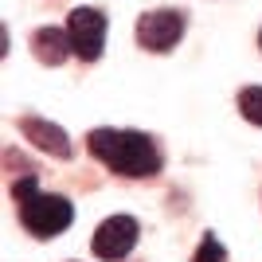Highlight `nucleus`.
<instances>
[{
  "mask_svg": "<svg viewBox=\"0 0 262 262\" xmlns=\"http://www.w3.org/2000/svg\"><path fill=\"white\" fill-rule=\"evenodd\" d=\"M86 145L110 172L133 176V180L157 176L161 164H164L161 145H157L149 133H137V129H90Z\"/></svg>",
  "mask_w": 262,
  "mask_h": 262,
  "instance_id": "f257e3e1",
  "label": "nucleus"
},
{
  "mask_svg": "<svg viewBox=\"0 0 262 262\" xmlns=\"http://www.w3.org/2000/svg\"><path fill=\"white\" fill-rule=\"evenodd\" d=\"M20 219L35 239H55L59 231H67L75 223V208H71L67 196H43V192H35V196L20 200Z\"/></svg>",
  "mask_w": 262,
  "mask_h": 262,
  "instance_id": "f03ea898",
  "label": "nucleus"
},
{
  "mask_svg": "<svg viewBox=\"0 0 262 262\" xmlns=\"http://www.w3.org/2000/svg\"><path fill=\"white\" fill-rule=\"evenodd\" d=\"M184 35V12L176 8H161V12H145L137 20V43L145 51H172Z\"/></svg>",
  "mask_w": 262,
  "mask_h": 262,
  "instance_id": "7ed1b4c3",
  "label": "nucleus"
},
{
  "mask_svg": "<svg viewBox=\"0 0 262 262\" xmlns=\"http://www.w3.org/2000/svg\"><path fill=\"white\" fill-rule=\"evenodd\" d=\"M67 32H71L75 55L82 63L102 59V51H106V16L98 8H75L71 20H67Z\"/></svg>",
  "mask_w": 262,
  "mask_h": 262,
  "instance_id": "20e7f679",
  "label": "nucleus"
},
{
  "mask_svg": "<svg viewBox=\"0 0 262 262\" xmlns=\"http://www.w3.org/2000/svg\"><path fill=\"white\" fill-rule=\"evenodd\" d=\"M137 235H141V227H137V219H133V215H110L106 223L94 231L90 247H94L98 258L118 262V258H125V254L137 247Z\"/></svg>",
  "mask_w": 262,
  "mask_h": 262,
  "instance_id": "39448f33",
  "label": "nucleus"
},
{
  "mask_svg": "<svg viewBox=\"0 0 262 262\" xmlns=\"http://www.w3.org/2000/svg\"><path fill=\"white\" fill-rule=\"evenodd\" d=\"M20 129H24V137L35 145V149H43V153H51V157H71V141H67V129H59L55 121H43V118H24L20 121Z\"/></svg>",
  "mask_w": 262,
  "mask_h": 262,
  "instance_id": "423d86ee",
  "label": "nucleus"
},
{
  "mask_svg": "<svg viewBox=\"0 0 262 262\" xmlns=\"http://www.w3.org/2000/svg\"><path fill=\"white\" fill-rule=\"evenodd\" d=\"M32 51L39 63L59 67V63H67V55L75 51V43H71V32H63V28H39L32 35Z\"/></svg>",
  "mask_w": 262,
  "mask_h": 262,
  "instance_id": "0eeeda50",
  "label": "nucleus"
},
{
  "mask_svg": "<svg viewBox=\"0 0 262 262\" xmlns=\"http://www.w3.org/2000/svg\"><path fill=\"white\" fill-rule=\"evenodd\" d=\"M239 110L251 125H262V86H247L239 94Z\"/></svg>",
  "mask_w": 262,
  "mask_h": 262,
  "instance_id": "6e6552de",
  "label": "nucleus"
},
{
  "mask_svg": "<svg viewBox=\"0 0 262 262\" xmlns=\"http://www.w3.org/2000/svg\"><path fill=\"white\" fill-rule=\"evenodd\" d=\"M223 258H227L223 243L215 235H204V243H200V251H196V262H223Z\"/></svg>",
  "mask_w": 262,
  "mask_h": 262,
  "instance_id": "1a4fd4ad",
  "label": "nucleus"
},
{
  "mask_svg": "<svg viewBox=\"0 0 262 262\" xmlns=\"http://www.w3.org/2000/svg\"><path fill=\"white\" fill-rule=\"evenodd\" d=\"M35 192H39V180H35V176H20V180L12 184V196H16V204H20V200H28V196H35Z\"/></svg>",
  "mask_w": 262,
  "mask_h": 262,
  "instance_id": "9d476101",
  "label": "nucleus"
},
{
  "mask_svg": "<svg viewBox=\"0 0 262 262\" xmlns=\"http://www.w3.org/2000/svg\"><path fill=\"white\" fill-rule=\"evenodd\" d=\"M258 47H262V35H258Z\"/></svg>",
  "mask_w": 262,
  "mask_h": 262,
  "instance_id": "9b49d317",
  "label": "nucleus"
}]
</instances>
